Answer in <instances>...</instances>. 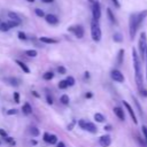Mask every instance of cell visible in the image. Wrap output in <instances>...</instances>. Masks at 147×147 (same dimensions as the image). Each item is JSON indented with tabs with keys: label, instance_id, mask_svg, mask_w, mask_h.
Segmentation results:
<instances>
[{
	"label": "cell",
	"instance_id": "7bdbcfd3",
	"mask_svg": "<svg viewBox=\"0 0 147 147\" xmlns=\"http://www.w3.org/2000/svg\"><path fill=\"white\" fill-rule=\"evenodd\" d=\"M0 136H1V137H3V138H6V137H7V132H6L5 130L0 129Z\"/></svg>",
	"mask_w": 147,
	"mask_h": 147
},
{
	"label": "cell",
	"instance_id": "ee69618b",
	"mask_svg": "<svg viewBox=\"0 0 147 147\" xmlns=\"http://www.w3.org/2000/svg\"><path fill=\"white\" fill-rule=\"evenodd\" d=\"M111 1H113V3L115 5V7H116V8H119V7H121V5H119V1H118V0H111Z\"/></svg>",
	"mask_w": 147,
	"mask_h": 147
},
{
	"label": "cell",
	"instance_id": "680465c9",
	"mask_svg": "<svg viewBox=\"0 0 147 147\" xmlns=\"http://www.w3.org/2000/svg\"><path fill=\"white\" fill-rule=\"evenodd\" d=\"M0 22H1V20H0Z\"/></svg>",
	"mask_w": 147,
	"mask_h": 147
},
{
	"label": "cell",
	"instance_id": "b9f144b4",
	"mask_svg": "<svg viewBox=\"0 0 147 147\" xmlns=\"http://www.w3.org/2000/svg\"><path fill=\"white\" fill-rule=\"evenodd\" d=\"M5 140H6L7 142H10L11 145H15V141L13 140V138H11V137H8V136H7V137L5 138Z\"/></svg>",
	"mask_w": 147,
	"mask_h": 147
},
{
	"label": "cell",
	"instance_id": "f907efd6",
	"mask_svg": "<svg viewBox=\"0 0 147 147\" xmlns=\"http://www.w3.org/2000/svg\"><path fill=\"white\" fill-rule=\"evenodd\" d=\"M84 76H85V78H90V72H87V71H86Z\"/></svg>",
	"mask_w": 147,
	"mask_h": 147
},
{
	"label": "cell",
	"instance_id": "db71d44e",
	"mask_svg": "<svg viewBox=\"0 0 147 147\" xmlns=\"http://www.w3.org/2000/svg\"><path fill=\"white\" fill-rule=\"evenodd\" d=\"M146 79H147V59H146Z\"/></svg>",
	"mask_w": 147,
	"mask_h": 147
},
{
	"label": "cell",
	"instance_id": "836d02e7",
	"mask_svg": "<svg viewBox=\"0 0 147 147\" xmlns=\"http://www.w3.org/2000/svg\"><path fill=\"white\" fill-rule=\"evenodd\" d=\"M57 72H59L60 75H64V74H67V69H65L64 67L60 65V67L57 68Z\"/></svg>",
	"mask_w": 147,
	"mask_h": 147
},
{
	"label": "cell",
	"instance_id": "e0dca14e",
	"mask_svg": "<svg viewBox=\"0 0 147 147\" xmlns=\"http://www.w3.org/2000/svg\"><path fill=\"white\" fill-rule=\"evenodd\" d=\"M123 59H124V49H119L117 53V57H116L117 65H121L123 63Z\"/></svg>",
	"mask_w": 147,
	"mask_h": 147
},
{
	"label": "cell",
	"instance_id": "7402d4cb",
	"mask_svg": "<svg viewBox=\"0 0 147 147\" xmlns=\"http://www.w3.org/2000/svg\"><path fill=\"white\" fill-rule=\"evenodd\" d=\"M24 54H25L26 56H30V57H36L38 53H37L36 49H26V51L24 52Z\"/></svg>",
	"mask_w": 147,
	"mask_h": 147
},
{
	"label": "cell",
	"instance_id": "277c9868",
	"mask_svg": "<svg viewBox=\"0 0 147 147\" xmlns=\"http://www.w3.org/2000/svg\"><path fill=\"white\" fill-rule=\"evenodd\" d=\"M146 46H147V36H146V32H141L140 38H139V42H138V48H139V53H140L141 57L145 56Z\"/></svg>",
	"mask_w": 147,
	"mask_h": 147
},
{
	"label": "cell",
	"instance_id": "f546056e",
	"mask_svg": "<svg viewBox=\"0 0 147 147\" xmlns=\"http://www.w3.org/2000/svg\"><path fill=\"white\" fill-rule=\"evenodd\" d=\"M65 82H67L68 86H74V85H75V78H74L72 76H69V77H67Z\"/></svg>",
	"mask_w": 147,
	"mask_h": 147
},
{
	"label": "cell",
	"instance_id": "74e56055",
	"mask_svg": "<svg viewBox=\"0 0 147 147\" xmlns=\"http://www.w3.org/2000/svg\"><path fill=\"white\" fill-rule=\"evenodd\" d=\"M75 124H76V121H75V119H72V121H71V123L67 125V130H69V131H71V130H72V127L75 126Z\"/></svg>",
	"mask_w": 147,
	"mask_h": 147
},
{
	"label": "cell",
	"instance_id": "ac0fdd59",
	"mask_svg": "<svg viewBox=\"0 0 147 147\" xmlns=\"http://www.w3.org/2000/svg\"><path fill=\"white\" fill-rule=\"evenodd\" d=\"M8 17H9L11 21H16V22H18V23L22 22V18L18 16V14H16V13H14V11H9V13H8Z\"/></svg>",
	"mask_w": 147,
	"mask_h": 147
},
{
	"label": "cell",
	"instance_id": "3957f363",
	"mask_svg": "<svg viewBox=\"0 0 147 147\" xmlns=\"http://www.w3.org/2000/svg\"><path fill=\"white\" fill-rule=\"evenodd\" d=\"M91 37H92L93 41L98 42L101 40V29H100L98 21H94V20L91 23Z\"/></svg>",
	"mask_w": 147,
	"mask_h": 147
},
{
	"label": "cell",
	"instance_id": "44dd1931",
	"mask_svg": "<svg viewBox=\"0 0 147 147\" xmlns=\"http://www.w3.org/2000/svg\"><path fill=\"white\" fill-rule=\"evenodd\" d=\"M113 39H114L115 42H122V41H123V36H122V33L116 32V33L113 36Z\"/></svg>",
	"mask_w": 147,
	"mask_h": 147
},
{
	"label": "cell",
	"instance_id": "f1b7e54d",
	"mask_svg": "<svg viewBox=\"0 0 147 147\" xmlns=\"http://www.w3.org/2000/svg\"><path fill=\"white\" fill-rule=\"evenodd\" d=\"M34 14H36L38 17H45V13H44V10L40 9V8H36V9H34Z\"/></svg>",
	"mask_w": 147,
	"mask_h": 147
},
{
	"label": "cell",
	"instance_id": "4316f807",
	"mask_svg": "<svg viewBox=\"0 0 147 147\" xmlns=\"http://www.w3.org/2000/svg\"><path fill=\"white\" fill-rule=\"evenodd\" d=\"M7 24H8V26L11 29V28H16V26H18L21 23H18V22H16V21H11V20H9L8 22H6Z\"/></svg>",
	"mask_w": 147,
	"mask_h": 147
},
{
	"label": "cell",
	"instance_id": "4dcf8cb0",
	"mask_svg": "<svg viewBox=\"0 0 147 147\" xmlns=\"http://www.w3.org/2000/svg\"><path fill=\"white\" fill-rule=\"evenodd\" d=\"M49 144L51 145H56L57 144V137L55 134H51L49 136Z\"/></svg>",
	"mask_w": 147,
	"mask_h": 147
},
{
	"label": "cell",
	"instance_id": "9c48e42d",
	"mask_svg": "<svg viewBox=\"0 0 147 147\" xmlns=\"http://www.w3.org/2000/svg\"><path fill=\"white\" fill-rule=\"evenodd\" d=\"M123 105H124V107H125V109L127 110V113L130 114V116H131V119L133 121V123L134 124H137L138 123V119H137V117H136V114H134V110H133V108L126 102V101H123Z\"/></svg>",
	"mask_w": 147,
	"mask_h": 147
},
{
	"label": "cell",
	"instance_id": "60d3db41",
	"mask_svg": "<svg viewBox=\"0 0 147 147\" xmlns=\"http://www.w3.org/2000/svg\"><path fill=\"white\" fill-rule=\"evenodd\" d=\"M49 133H47V132H45L44 133V141H46V142H49Z\"/></svg>",
	"mask_w": 147,
	"mask_h": 147
},
{
	"label": "cell",
	"instance_id": "7dc6e473",
	"mask_svg": "<svg viewBox=\"0 0 147 147\" xmlns=\"http://www.w3.org/2000/svg\"><path fill=\"white\" fill-rule=\"evenodd\" d=\"M106 131H111V125H105V127H103Z\"/></svg>",
	"mask_w": 147,
	"mask_h": 147
},
{
	"label": "cell",
	"instance_id": "cb8c5ba5",
	"mask_svg": "<svg viewBox=\"0 0 147 147\" xmlns=\"http://www.w3.org/2000/svg\"><path fill=\"white\" fill-rule=\"evenodd\" d=\"M53 77H54V74H53L52 71H46V72L42 75V78H44L45 80H51V79H53Z\"/></svg>",
	"mask_w": 147,
	"mask_h": 147
},
{
	"label": "cell",
	"instance_id": "2e32d148",
	"mask_svg": "<svg viewBox=\"0 0 147 147\" xmlns=\"http://www.w3.org/2000/svg\"><path fill=\"white\" fill-rule=\"evenodd\" d=\"M39 40L44 44H57L56 39H53V38H49V37H40Z\"/></svg>",
	"mask_w": 147,
	"mask_h": 147
},
{
	"label": "cell",
	"instance_id": "5bb4252c",
	"mask_svg": "<svg viewBox=\"0 0 147 147\" xmlns=\"http://www.w3.org/2000/svg\"><path fill=\"white\" fill-rule=\"evenodd\" d=\"M15 63L23 70V72H25V74H30V69H29V67H28L23 61H21V60H15Z\"/></svg>",
	"mask_w": 147,
	"mask_h": 147
},
{
	"label": "cell",
	"instance_id": "484cf974",
	"mask_svg": "<svg viewBox=\"0 0 147 147\" xmlns=\"http://www.w3.org/2000/svg\"><path fill=\"white\" fill-rule=\"evenodd\" d=\"M9 26H8V24L6 23V22H0V31L1 32H7V31H9Z\"/></svg>",
	"mask_w": 147,
	"mask_h": 147
},
{
	"label": "cell",
	"instance_id": "603a6c76",
	"mask_svg": "<svg viewBox=\"0 0 147 147\" xmlns=\"http://www.w3.org/2000/svg\"><path fill=\"white\" fill-rule=\"evenodd\" d=\"M60 101H61V103H63V105L68 106V105H69V102H70L69 95H67V94H63V95H61V98H60Z\"/></svg>",
	"mask_w": 147,
	"mask_h": 147
},
{
	"label": "cell",
	"instance_id": "4fadbf2b",
	"mask_svg": "<svg viewBox=\"0 0 147 147\" xmlns=\"http://www.w3.org/2000/svg\"><path fill=\"white\" fill-rule=\"evenodd\" d=\"M85 130H86L87 132H90V133H96V132H98V129H96L95 124L92 123V122H86Z\"/></svg>",
	"mask_w": 147,
	"mask_h": 147
},
{
	"label": "cell",
	"instance_id": "816d5d0a",
	"mask_svg": "<svg viewBox=\"0 0 147 147\" xmlns=\"http://www.w3.org/2000/svg\"><path fill=\"white\" fill-rule=\"evenodd\" d=\"M32 93H33V94H34V95H36V96H37V98H38V96H39V94H38V93H37V92H36V91H33V92H32Z\"/></svg>",
	"mask_w": 147,
	"mask_h": 147
},
{
	"label": "cell",
	"instance_id": "d590c367",
	"mask_svg": "<svg viewBox=\"0 0 147 147\" xmlns=\"http://www.w3.org/2000/svg\"><path fill=\"white\" fill-rule=\"evenodd\" d=\"M142 133H144V137H145V142H146V146H147V127L145 125H142Z\"/></svg>",
	"mask_w": 147,
	"mask_h": 147
},
{
	"label": "cell",
	"instance_id": "83f0119b",
	"mask_svg": "<svg viewBox=\"0 0 147 147\" xmlns=\"http://www.w3.org/2000/svg\"><path fill=\"white\" fill-rule=\"evenodd\" d=\"M57 86H59L60 90H65V88L68 87V84H67V82H65V79H64V80H60L59 84H57Z\"/></svg>",
	"mask_w": 147,
	"mask_h": 147
},
{
	"label": "cell",
	"instance_id": "ab89813d",
	"mask_svg": "<svg viewBox=\"0 0 147 147\" xmlns=\"http://www.w3.org/2000/svg\"><path fill=\"white\" fill-rule=\"evenodd\" d=\"M17 114V109H9L7 110V115H15Z\"/></svg>",
	"mask_w": 147,
	"mask_h": 147
},
{
	"label": "cell",
	"instance_id": "5b68a950",
	"mask_svg": "<svg viewBox=\"0 0 147 147\" xmlns=\"http://www.w3.org/2000/svg\"><path fill=\"white\" fill-rule=\"evenodd\" d=\"M68 31L71 32L78 39H80V38L84 37V28L82 25H72V26H69L68 28Z\"/></svg>",
	"mask_w": 147,
	"mask_h": 147
},
{
	"label": "cell",
	"instance_id": "f5cc1de1",
	"mask_svg": "<svg viewBox=\"0 0 147 147\" xmlns=\"http://www.w3.org/2000/svg\"><path fill=\"white\" fill-rule=\"evenodd\" d=\"M31 144H32V145H37V141H36V140H31Z\"/></svg>",
	"mask_w": 147,
	"mask_h": 147
},
{
	"label": "cell",
	"instance_id": "11a10c76",
	"mask_svg": "<svg viewBox=\"0 0 147 147\" xmlns=\"http://www.w3.org/2000/svg\"><path fill=\"white\" fill-rule=\"evenodd\" d=\"M145 55L147 56V46H146V51H145Z\"/></svg>",
	"mask_w": 147,
	"mask_h": 147
},
{
	"label": "cell",
	"instance_id": "d4e9b609",
	"mask_svg": "<svg viewBox=\"0 0 147 147\" xmlns=\"http://www.w3.org/2000/svg\"><path fill=\"white\" fill-rule=\"evenodd\" d=\"M30 133H31L32 137H38L40 132H39V129H38V127H36V126H31V127H30Z\"/></svg>",
	"mask_w": 147,
	"mask_h": 147
},
{
	"label": "cell",
	"instance_id": "d6a6232c",
	"mask_svg": "<svg viewBox=\"0 0 147 147\" xmlns=\"http://www.w3.org/2000/svg\"><path fill=\"white\" fill-rule=\"evenodd\" d=\"M132 98H133V101H134V103H136V106H137V108H138V111L140 113V116H142V109H141V107H140V105H139V101L132 95Z\"/></svg>",
	"mask_w": 147,
	"mask_h": 147
},
{
	"label": "cell",
	"instance_id": "1f68e13d",
	"mask_svg": "<svg viewBox=\"0 0 147 147\" xmlns=\"http://www.w3.org/2000/svg\"><path fill=\"white\" fill-rule=\"evenodd\" d=\"M17 37H18V39H20V40H26V39H28L26 34H25L23 31H18V33H17Z\"/></svg>",
	"mask_w": 147,
	"mask_h": 147
},
{
	"label": "cell",
	"instance_id": "f6af8a7d",
	"mask_svg": "<svg viewBox=\"0 0 147 147\" xmlns=\"http://www.w3.org/2000/svg\"><path fill=\"white\" fill-rule=\"evenodd\" d=\"M92 96H93V94H92L91 92H87V93L85 94V98H86V99H90V98H92Z\"/></svg>",
	"mask_w": 147,
	"mask_h": 147
},
{
	"label": "cell",
	"instance_id": "ffe728a7",
	"mask_svg": "<svg viewBox=\"0 0 147 147\" xmlns=\"http://www.w3.org/2000/svg\"><path fill=\"white\" fill-rule=\"evenodd\" d=\"M94 119L98 122V123H103L105 122V116L102 115V114H100V113H96V114H94Z\"/></svg>",
	"mask_w": 147,
	"mask_h": 147
},
{
	"label": "cell",
	"instance_id": "7a4b0ae2",
	"mask_svg": "<svg viewBox=\"0 0 147 147\" xmlns=\"http://www.w3.org/2000/svg\"><path fill=\"white\" fill-rule=\"evenodd\" d=\"M132 61H133V68H134V75H136V83L138 86V90H142V74L140 69V57L134 48H132Z\"/></svg>",
	"mask_w": 147,
	"mask_h": 147
},
{
	"label": "cell",
	"instance_id": "bcb514c9",
	"mask_svg": "<svg viewBox=\"0 0 147 147\" xmlns=\"http://www.w3.org/2000/svg\"><path fill=\"white\" fill-rule=\"evenodd\" d=\"M56 147H65V145H64V142L60 141V142H57V144H56Z\"/></svg>",
	"mask_w": 147,
	"mask_h": 147
},
{
	"label": "cell",
	"instance_id": "30bf717a",
	"mask_svg": "<svg viewBox=\"0 0 147 147\" xmlns=\"http://www.w3.org/2000/svg\"><path fill=\"white\" fill-rule=\"evenodd\" d=\"M45 21L48 24H51V25H56L59 23V18L54 14H47V15H45Z\"/></svg>",
	"mask_w": 147,
	"mask_h": 147
},
{
	"label": "cell",
	"instance_id": "d6986e66",
	"mask_svg": "<svg viewBox=\"0 0 147 147\" xmlns=\"http://www.w3.org/2000/svg\"><path fill=\"white\" fill-rule=\"evenodd\" d=\"M107 16H108L109 21H110L113 24H115V23H116V18H115V15H114V13H113V10H111L110 8H107Z\"/></svg>",
	"mask_w": 147,
	"mask_h": 147
},
{
	"label": "cell",
	"instance_id": "8d00e7d4",
	"mask_svg": "<svg viewBox=\"0 0 147 147\" xmlns=\"http://www.w3.org/2000/svg\"><path fill=\"white\" fill-rule=\"evenodd\" d=\"M14 101L16 102V103H20V93L18 92H14Z\"/></svg>",
	"mask_w": 147,
	"mask_h": 147
},
{
	"label": "cell",
	"instance_id": "ba28073f",
	"mask_svg": "<svg viewBox=\"0 0 147 147\" xmlns=\"http://www.w3.org/2000/svg\"><path fill=\"white\" fill-rule=\"evenodd\" d=\"M99 144L101 147H109L110 144H111V138L109 134H105V136H101L99 138Z\"/></svg>",
	"mask_w": 147,
	"mask_h": 147
},
{
	"label": "cell",
	"instance_id": "9f6ffc18",
	"mask_svg": "<svg viewBox=\"0 0 147 147\" xmlns=\"http://www.w3.org/2000/svg\"><path fill=\"white\" fill-rule=\"evenodd\" d=\"M26 1H28V2H33L34 0H26Z\"/></svg>",
	"mask_w": 147,
	"mask_h": 147
},
{
	"label": "cell",
	"instance_id": "c3c4849f",
	"mask_svg": "<svg viewBox=\"0 0 147 147\" xmlns=\"http://www.w3.org/2000/svg\"><path fill=\"white\" fill-rule=\"evenodd\" d=\"M140 94L144 95V96H147V91H146V90H144V91L141 90V91H140Z\"/></svg>",
	"mask_w": 147,
	"mask_h": 147
},
{
	"label": "cell",
	"instance_id": "f35d334b",
	"mask_svg": "<svg viewBox=\"0 0 147 147\" xmlns=\"http://www.w3.org/2000/svg\"><path fill=\"white\" fill-rule=\"evenodd\" d=\"M46 100H47V103H48V105H53V98H52L49 94L46 95Z\"/></svg>",
	"mask_w": 147,
	"mask_h": 147
},
{
	"label": "cell",
	"instance_id": "681fc988",
	"mask_svg": "<svg viewBox=\"0 0 147 147\" xmlns=\"http://www.w3.org/2000/svg\"><path fill=\"white\" fill-rule=\"evenodd\" d=\"M44 3H51V2H53L54 0H41Z\"/></svg>",
	"mask_w": 147,
	"mask_h": 147
},
{
	"label": "cell",
	"instance_id": "52a82bcc",
	"mask_svg": "<svg viewBox=\"0 0 147 147\" xmlns=\"http://www.w3.org/2000/svg\"><path fill=\"white\" fill-rule=\"evenodd\" d=\"M110 77H111L113 80H115V82H117V83H123V82H124V75H123L119 70H117V69L111 70Z\"/></svg>",
	"mask_w": 147,
	"mask_h": 147
},
{
	"label": "cell",
	"instance_id": "7c38bea8",
	"mask_svg": "<svg viewBox=\"0 0 147 147\" xmlns=\"http://www.w3.org/2000/svg\"><path fill=\"white\" fill-rule=\"evenodd\" d=\"M5 82L8 83L10 86H15L17 87L20 85V79L16 78V77H8V78H5Z\"/></svg>",
	"mask_w": 147,
	"mask_h": 147
},
{
	"label": "cell",
	"instance_id": "6f0895ef",
	"mask_svg": "<svg viewBox=\"0 0 147 147\" xmlns=\"http://www.w3.org/2000/svg\"><path fill=\"white\" fill-rule=\"evenodd\" d=\"M88 1H90V2H91V3H93V2H94V1H95V0H88Z\"/></svg>",
	"mask_w": 147,
	"mask_h": 147
},
{
	"label": "cell",
	"instance_id": "e575fe53",
	"mask_svg": "<svg viewBox=\"0 0 147 147\" xmlns=\"http://www.w3.org/2000/svg\"><path fill=\"white\" fill-rule=\"evenodd\" d=\"M78 125H79V127H80V129H83V130H85V125H86V121H84V119H79V121H78Z\"/></svg>",
	"mask_w": 147,
	"mask_h": 147
},
{
	"label": "cell",
	"instance_id": "6da1fadb",
	"mask_svg": "<svg viewBox=\"0 0 147 147\" xmlns=\"http://www.w3.org/2000/svg\"><path fill=\"white\" fill-rule=\"evenodd\" d=\"M146 16H147V9L130 15V18H129V33H130V38L131 39L134 38L138 29L140 28L141 23L146 18Z\"/></svg>",
	"mask_w": 147,
	"mask_h": 147
},
{
	"label": "cell",
	"instance_id": "8992f818",
	"mask_svg": "<svg viewBox=\"0 0 147 147\" xmlns=\"http://www.w3.org/2000/svg\"><path fill=\"white\" fill-rule=\"evenodd\" d=\"M92 15H93V20L94 21H99L100 17H101V6L100 3L95 0L93 3H92Z\"/></svg>",
	"mask_w": 147,
	"mask_h": 147
},
{
	"label": "cell",
	"instance_id": "8fae6325",
	"mask_svg": "<svg viewBox=\"0 0 147 147\" xmlns=\"http://www.w3.org/2000/svg\"><path fill=\"white\" fill-rule=\"evenodd\" d=\"M114 114L118 117V119H121V121H124V119H125L124 110H123L121 107H115V108H114Z\"/></svg>",
	"mask_w": 147,
	"mask_h": 147
},
{
	"label": "cell",
	"instance_id": "9a60e30c",
	"mask_svg": "<svg viewBox=\"0 0 147 147\" xmlns=\"http://www.w3.org/2000/svg\"><path fill=\"white\" fill-rule=\"evenodd\" d=\"M22 111H23L24 115H30V114L32 113V107L30 106V103L25 102V103L22 106Z\"/></svg>",
	"mask_w": 147,
	"mask_h": 147
}]
</instances>
